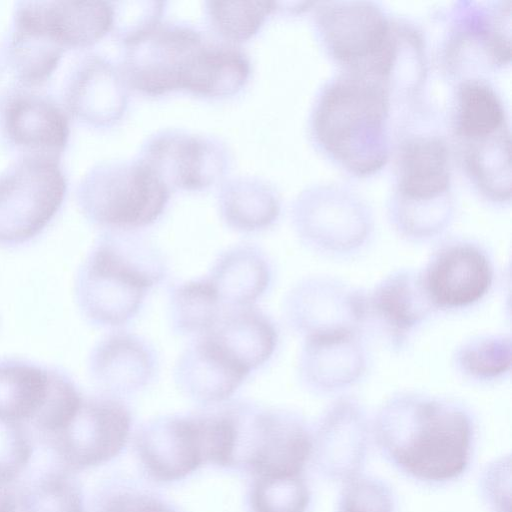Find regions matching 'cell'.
<instances>
[{
  "instance_id": "obj_2",
  "label": "cell",
  "mask_w": 512,
  "mask_h": 512,
  "mask_svg": "<svg viewBox=\"0 0 512 512\" xmlns=\"http://www.w3.org/2000/svg\"><path fill=\"white\" fill-rule=\"evenodd\" d=\"M379 79L342 72L321 90L313 136L327 156L357 176L380 170L390 152V88Z\"/></svg>"
},
{
  "instance_id": "obj_17",
  "label": "cell",
  "mask_w": 512,
  "mask_h": 512,
  "mask_svg": "<svg viewBox=\"0 0 512 512\" xmlns=\"http://www.w3.org/2000/svg\"><path fill=\"white\" fill-rule=\"evenodd\" d=\"M297 358L300 384L316 394H333L358 384L370 365L367 336L339 332L302 339Z\"/></svg>"
},
{
  "instance_id": "obj_35",
  "label": "cell",
  "mask_w": 512,
  "mask_h": 512,
  "mask_svg": "<svg viewBox=\"0 0 512 512\" xmlns=\"http://www.w3.org/2000/svg\"><path fill=\"white\" fill-rule=\"evenodd\" d=\"M340 512H391L387 492L374 481L358 480L345 491Z\"/></svg>"
},
{
  "instance_id": "obj_20",
  "label": "cell",
  "mask_w": 512,
  "mask_h": 512,
  "mask_svg": "<svg viewBox=\"0 0 512 512\" xmlns=\"http://www.w3.org/2000/svg\"><path fill=\"white\" fill-rule=\"evenodd\" d=\"M250 375L208 333L192 338L173 368L180 392L206 405L228 400Z\"/></svg>"
},
{
  "instance_id": "obj_33",
  "label": "cell",
  "mask_w": 512,
  "mask_h": 512,
  "mask_svg": "<svg viewBox=\"0 0 512 512\" xmlns=\"http://www.w3.org/2000/svg\"><path fill=\"white\" fill-rule=\"evenodd\" d=\"M209 5L215 26L234 40L253 35L273 9V3L267 1L210 2Z\"/></svg>"
},
{
  "instance_id": "obj_22",
  "label": "cell",
  "mask_w": 512,
  "mask_h": 512,
  "mask_svg": "<svg viewBox=\"0 0 512 512\" xmlns=\"http://www.w3.org/2000/svg\"><path fill=\"white\" fill-rule=\"evenodd\" d=\"M206 333L251 374L272 359L280 340L275 321L254 305L226 308Z\"/></svg>"
},
{
  "instance_id": "obj_25",
  "label": "cell",
  "mask_w": 512,
  "mask_h": 512,
  "mask_svg": "<svg viewBox=\"0 0 512 512\" xmlns=\"http://www.w3.org/2000/svg\"><path fill=\"white\" fill-rule=\"evenodd\" d=\"M57 372L21 361L0 362V414L33 422L45 406Z\"/></svg>"
},
{
  "instance_id": "obj_18",
  "label": "cell",
  "mask_w": 512,
  "mask_h": 512,
  "mask_svg": "<svg viewBox=\"0 0 512 512\" xmlns=\"http://www.w3.org/2000/svg\"><path fill=\"white\" fill-rule=\"evenodd\" d=\"M244 418L252 435L249 464L260 477L299 475L310 451L309 435L294 414L256 410L244 403Z\"/></svg>"
},
{
  "instance_id": "obj_5",
  "label": "cell",
  "mask_w": 512,
  "mask_h": 512,
  "mask_svg": "<svg viewBox=\"0 0 512 512\" xmlns=\"http://www.w3.org/2000/svg\"><path fill=\"white\" fill-rule=\"evenodd\" d=\"M315 16L324 48L343 72L393 84L405 27L369 1L324 2Z\"/></svg>"
},
{
  "instance_id": "obj_9",
  "label": "cell",
  "mask_w": 512,
  "mask_h": 512,
  "mask_svg": "<svg viewBox=\"0 0 512 512\" xmlns=\"http://www.w3.org/2000/svg\"><path fill=\"white\" fill-rule=\"evenodd\" d=\"M365 294V289L337 277L307 276L285 293L282 317L302 339L339 332L365 334Z\"/></svg>"
},
{
  "instance_id": "obj_8",
  "label": "cell",
  "mask_w": 512,
  "mask_h": 512,
  "mask_svg": "<svg viewBox=\"0 0 512 512\" xmlns=\"http://www.w3.org/2000/svg\"><path fill=\"white\" fill-rule=\"evenodd\" d=\"M67 178L59 161L24 157L0 172V243L39 234L60 209Z\"/></svg>"
},
{
  "instance_id": "obj_19",
  "label": "cell",
  "mask_w": 512,
  "mask_h": 512,
  "mask_svg": "<svg viewBox=\"0 0 512 512\" xmlns=\"http://www.w3.org/2000/svg\"><path fill=\"white\" fill-rule=\"evenodd\" d=\"M89 367L93 381L116 398L152 385L159 374L160 358L155 346L143 336L115 331L95 346Z\"/></svg>"
},
{
  "instance_id": "obj_31",
  "label": "cell",
  "mask_w": 512,
  "mask_h": 512,
  "mask_svg": "<svg viewBox=\"0 0 512 512\" xmlns=\"http://www.w3.org/2000/svg\"><path fill=\"white\" fill-rule=\"evenodd\" d=\"M279 204L268 194L230 195L221 213L226 224L241 233H256L271 227L279 216Z\"/></svg>"
},
{
  "instance_id": "obj_6",
  "label": "cell",
  "mask_w": 512,
  "mask_h": 512,
  "mask_svg": "<svg viewBox=\"0 0 512 512\" xmlns=\"http://www.w3.org/2000/svg\"><path fill=\"white\" fill-rule=\"evenodd\" d=\"M238 442L233 410L166 416L148 423L138 438L141 459L156 479L172 481L206 462L232 463Z\"/></svg>"
},
{
  "instance_id": "obj_11",
  "label": "cell",
  "mask_w": 512,
  "mask_h": 512,
  "mask_svg": "<svg viewBox=\"0 0 512 512\" xmlns=\"http://www.w3.org/2000/svg\"><path fill=\"white\" fill-rule=\"evenodd\" d=\"M293 225L308 250L333 259L359 254L374 232L369 208L341 192L317 193L301 200L294 208Z\"/></svg>"
},
{
  "instance_id": "obj_12",
  "label": "cell",
  "mask_w": 512,
  "mask_h": 512,
  "mask_svg": "<svg viewBox=\"0 0 512 512\" xmlns=\"http://www.w3.org/2000/svg\"><path fill=\"white\" fill-rule=\"evenodd\" d=\"M436 313L424 290L420 271L399 268L366 290L364 331L392 352L402 353Z\"/></svg>"
},
{
  "instance_id": "obj_23",
  "label": "cell",
  "mask_w": 512,
  "mask_h": 512,
  "mask_svg": "<svg viewBox=\"0 0 512 512\" xmlns=\"http://www.w3.org/2000/svg\"><path fill=\"white\" fill-rule=\"evenodd\" d=\"M502 99L480 78H467L456 89L453 130L460 147L477 145L510 134Z\"/></svg>"
},
{
  "instance_id": "obj_30",
  "label": "cell",
  "mask_w": 512,
  "mask_h": 512,
  "mask_svg": "<svg viewBox=\"0 0 512 512\" xmlns=\"http://www.w3.org/2000/svg\"><path fill=\"white\" fill-rule=\"evenodd\" d=\"M19 506L21 512H84L78 486L60 472L35 480L20 496Z\"/></svg>"
},
{
  "instance_id": "obj_21",
  "label": "cell",
  "mask_w": 512,
  "mask_h": 512,
  "mask_svg": "<svg viewBox=\"0 0 512 512\" xmlns=\"http://www.w3.org/2000/svg\"><path fill=\"white\" fill-rule=\"evenodd\" d=\"M223 307L253 306L271 289L275 269L269 255L251 243H239L221 251L205 275Z\"/></svg>"
},
{
  "instance_id": "obj_3",
  "label": "cell",
  "mask_w": 512,
  "mask_h": 512,
  "mask_svg": "<svg viewBox=\"0 0 512 512\" xmlns=\"http://www.w3.org/2000/svg\"><path fill=\"white\" fill-rule=\"evenodd\" d=\"M169 273L164 253L130 231H110L95 244L80 270L77 296L86 317L101 327L131 322L148 294Z\"/></svg>"
},
{
  "instance_id": "obj_24",
  "label": "cell",
  "mask_w": 512,
  "mask_h": 512,
  "mask_svg": "<svg viewBox=\"0 0 512 512\" xmlns=\"http://www.w3.org/2000/svg\"><path fill=\"white\" fill-rule=\"evenodd\" d=\"M459 10L460 19L455 23L451 39L453 50L467 44L478 49L487 63L503 66L510 60V5L511 2H483L469 6L464 3Z\"/></svg>"
},
{
  "instance_id": "obj_34",
  "label": "cell",
  "mask_w": 512,
  "mask_h": 512,
  "mask_svg": "<svg viewBox=\"0 0 512 512\" xmlns=\"http://www.w3.org/2000/svg\"><path fill=\"white\" fill-rule=\"evenodd\" d=\"M31 456L32 445L22 423L0 414V481L11 483Z\"/></svg>"
},
{
  "instance_id": "obj_1",
  "label": "cell",
  "mask_w": 512,
  "mask_h": 512,
  "mask_svg": "<svg viewBox=\"0 0 512 512\" xmlns=\"http://www.w3.org/2000/svg\"><path fill=\"white\" fill-rule=\"evenodd\" d=\"M376 428L395 462L419 479L447 480L467 464L471 418L454 401L414 391L395 393L379 409Z\"/></svg>"
},
{
  "instance_id": "obj_37",
  "label": "cell",
  "mask_w": 512,
  "mask_h": 512,
  "mask_svg": "<svg viewBox=\"0 0 512 512\" xmlns=\"http://www.w3.org/2000/svg\"><path fill=\"white\" fill-rule=\"evenodd\" d=\"M18 506L19 501L11 483L0 481V512H16Z\"/></svg>"
},
{
  "instance_id": "obj_7",
  "label": "cell",
  "mask_w": 512,
  "mask_h": 512,
  "mask_svg": "<svg viewBox=\"0 0 512 512\" xmlns=\"http://www.w3.org/2000/svg\"><path fill=\"white\" fill-rule=\"evenodd\" d=\"M77 199L93 223L111 231H132L161 216L168 190L148 166L102 165L81 180Z\"/></svg>"
},
{
  "instance_id": "obj_28",
  "label": "cell",
  "mask_w": 512,
  "mask_h": 512,
  "mask_svg": "<svg viewBox=\"0 0 512 512\" xmlns=\"http://www.w3.org/2000/svg\"><path fill=\"white\" fill-rule=\"evenodd\" d=\"M511 350L509 333H483L459 343L452 353L451 362L463 379L490 384L510 374Z\"/></svg>"
},
{
  "instance_id": "obj_16",
  "label": "cell",
  "mask_w": 512,
  "mask_h": 512,
  "mask_svg": "<svg viewBox=\"0 0 512 512\" xmlns=\"http://www.w3.org/2000/svg\"><path fill=\"white\" fill-rule=\"evenodd\" d=\"M129 74L134 85L151 94L184 88L203 47L196 32L181 27L147 28L130 39Z\"/></svg>"
},
{
  "instance_id": "obj_32",
  "label": "cell",
  "mask_w": 512,
  "mask_h": 512,
  "mask_svg": "<svg viewBox=\"0 0 512 512\" xmlns=\"http://www.w3.org/2000/svg\"><path fill=\"white\" fill-rule=\"evenodd\" d=\"M307 488L299 477H260L251 503L254 512H304L308 504Z\"/></svg>"
},
{
  "instance_id": "obj_14",
  "label": "cell",
  "mask_w": 512,
  "mask_h": 512,
  "mask_svg": "<svg viewBox=\"0 0 512 512\" xmlns=\"http://www.w3.org/2000/svg\"><path fill=\"white\" fill-rule=\"evenodd\" d=\"M131 425L128 408L118 398L83 399L69 424L50 437L67 468L86 469L103 464L123 448Z\"/></svg>"
},
{
  "instance_id": "obj_10",
  "label": "cell",
  "mask_w": 512,
  "mask_h": 512,
  "mask_svg": "<svg viewBox=\"0 0 512 512\" xmlns=\"http://www.w3.org/2000/svg\"><path fill=\"white\" fill-rule=\"evenodd\" d=\"M427 297L436 312L472 308L491 292L494 261L477 241L454 238L440 243L419 270Z\"/></svg>"
},
{
  "instance_id": "obj_13",
  "label": "cell",
  "mask_w": 512,
  "mask_h": 512,
  "mask_svg": "<svg viewBox=\"0 0 512 512\" xmlns=\"http://www.w3.org/2000/svg\"><path fill=\"white\" fill-rule=\"evenodd\" d=\"M0 135L18 158L59 161L70 135L68 113L51 96L16 86L0 104Z\"/></svg>"
},
{
  "instance_id": "obj_4",
  "label": "cell",
  "mask_w": 512,
  "mask_h": 512,
  "mask_svg": "<svg viewBox=\"0 0 512 512\" xmlns=\"http://www.w3.org/2000/svg\"><path fill=\"white\" fill-rule=\"evenodd\" d=\"M388 214L397 234L415 243L431 241L450 226L454 217L451 168L441 137L419 134L401 143L397 188Z\"/></svg>"
},
{
  "instance_id": "obj_15",
  "label": "cell",
  "mask_w": 512,
  "mask_h": 512,
  "mask_svg": "<svg viewBox=\"0 0 512 512\" xmlns=\"http://www.w3.org/2000/svg\"><path fill=\"white\" fill-rule=\"evenodd\" d=\"M114 8L108 2L21 1L12 25L63 51L96 43L112 27Z\"/></svg>"
},
{
  "instance_id": "obj_36",
  "label": "cell",
  "mask_w": 512,
  "mask_h": 512,
  "mask_svg": "<svg viewBox=\"0 0 512 512\" xmlns=\"http://www.w3.org/2000/svg\"><path fill=\"white\" fill-rule=\"evenodd\" d=\"M102 512H173L156 500L140 496H119L110 501Z\"/></svg>"
},
{
  "instance_id": "obj_29",
  "label": "cell",
  "mask_w": 512,
  "mask_h": 512,
  "mask_svg": "<svg viewBox=\"0 0 512 512\" xmlns=\"http://www.w3.org/2000/svg\"><path fill=\"white\" fill-rule=\"evenodd\" d=\"M249 65L237 50L225 46H205L196 59L185 88L206 96L227 95L245 82Z\"/></svg>"
},
{
  "instance_id": "obj_27",
  "label": "cell",
  "mask_w": 512,
  "mask_h": 512,
  "mask_svg": "<svg viewBox=\"0 0 512 512\" xmlns=\"http://www.w3.org/2000/svg\"><path fill=\"white\" fill-rule=\"evenodd\" d=\"M224 310L205 276L175 283L168 290V322L178 336L195 338L206 333Z\"/></svg>"
},
{
  "instance_id": "obj_26",
  "label": "cell",
  "mask_w": 512,
  "mask_h": 512,
  "mask_svg": "<svg viewBox=\"0 0 512 512\" xmlns=\"http://www.w3.org/2000/svg\"><path fill=\"white\" fill-rule=\"evenodd\" d=\"M113 80L107 64L99 59L83 60L66 80L63 107L81 121L100 124L111 120Z\"/></svg>"
}]
</instances>
